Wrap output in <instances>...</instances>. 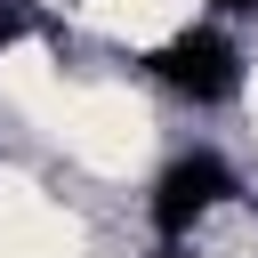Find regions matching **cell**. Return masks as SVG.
<instances>
[{
	"mask_svg": "<svg viewBox=\"0 0 258 258\" xmlns=\"http://www.w3.org/2000/svg\"><path fill=\"white\" fill-rule=\"evenodd\" d=\"M242 194V177H234V161L226 153H210V145H194V153H177V161H161V177H153V194H145V218H153V242H194L226 202Z\"/></svg>",
	"mask_w": 258,
	"mask_h": 258,
	"instance_id": "1",
	"label": "cell"
},
{
	"mask_svg": "<svg viewBox=\"0 0 258 258\" xmlns=\"http://www.w3.org/2000/svg\"><path fill=\"white\" fill-rule=\"evenodd\" d=\"M153 81L177 89L185 105H226V97H242V48L226 24H185L153 48Z\"/></svg>",
	"mask_w": 258,
	"mask_h": 258,
	"instance_id": "2",
	"label": "cell"
},
{
	"mask_svg": "<svg viewBox=\"0 0 258 258\" xmlns=\"http://www.w3.org/2000/svg\"><path fill=\"white\" fill-rule=\"evenodd\" d=\"M24 32H32V8H24V0H0V56H8Z\"/></svg>",
	"mask_w": 258,
	"mask_h": 258,
	"instance_id": "3",
	"label": "cell"
},
{
	"mask_svg": "<svg viewBox=\"0 0 258 258\" xmlns=\"http://www.w3.org/2000/svg\"><path fill=\"white\" fill-rule=\"evenodd\" d=\"M210 16L226 24V16H258V0H210Z\"/></svg>",
	"mask_w": 258,
	"mask_h": 258,
	"instance_id": "4",
	"label": "cell"
}]
</instances>
